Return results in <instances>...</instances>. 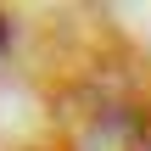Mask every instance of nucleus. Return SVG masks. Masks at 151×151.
Instances as JSON below:
<instances>
[{
    "instance_id": "1",
    "label": "nucleus",
    "mask_w": 151,
    "mask_h": 151,
    "mask_svg": "<svg viewBox=\"0 0 151 151\" xmlns=\"http://www.w3.org/2000/svg\"><path fill=\"white\" fill-rule=\"evenodd\" d=\"M129 151H151V123H146V129H134V140H129Z\"/></svg>"
},
{
    "instance_id": "2",
    "label": "nucleus",
    "mask_w": 151,
    "mask_h": 151,
    "mask_svg": "<svg viewBox=\"0 0 151 151\" xmlns=\"http://www.w3.org/2000/svg\"><path fill=\"white\" fill-rule=\"evenodd\" d=\"M0 45H6V17H0Z\"/></svg>"
}]
</instances>
